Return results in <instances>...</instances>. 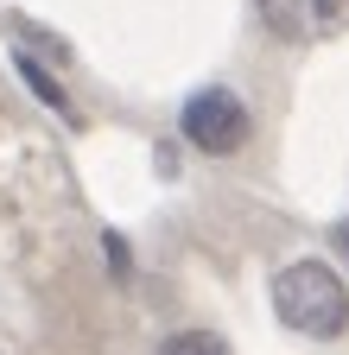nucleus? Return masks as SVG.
Wrapping results in <instances>:
<instances>
[{"instance_id":"f03ea898","label":"nucleus","mask_w":349,"mask_h":355,"mask_svg":"<svg viewBox=\"0 0 349 355\" xmlns=\"http://www.w3.org/2000/svg\"><path fill=\"white\" fill-rule=\"evenodd\" d=\"M185 140L210 159H229L248 140V108L229 96V89H197L185 102Z\"/></svg>"},{"instance_id":"20e7f679","label":"nucleus","mask_w":349,"mask_h":355,"mask_svg":"<svg viewBox=\"0 0 349 355\" xmlns=\"http://www.w3.org/2000/svg\"><path fill=\"white\" fill-rule=\"evenodd\" d=\"M260 13H267V26L280 38H298V0H260Z\"/></svg>"},{"instance_id":"7ed1b4c3","label":"nucleus","mask_w":349,"mask_h":355,"mask_svg":"<svg viewBox=\"0 0 349 355\" xmlns=\"http://www.w3.org/2000/svg\"><path fill=\"white\" fill-rule=\"evenodd\" d=\"M165 355H229V343L216 336V330H178L165 343Z\"/></svg>"},{"instance_id":"f257e3e1","label":"nucleus","mask_w":349,"mask_h":355,"mask_svg":"<svg viewBox=\"0 0 349 355\" xmlns=\"http://www.w3.org/2000/svg\"><path fill=\"white\" fill-rule=\"evenodd\" d=\"M273 311L298 336H343L349 330V286L324 260H292L273 273Z\"/></svg>"},{"instance_id":"39448f33","label":"nucleus","mask_w":349,"mask_h":355,"mask_svg":"<svg viewBox=\"0 0 349 355\" xmlns=\"http://www.w3.org/2000/svg\"><path fill=\"white\" fill-rule=\"evenodd\" d=\"M19 70H26V76H32V89H38V96H45V102H51V108H64V96H58V83H51V76H45V70H38V64H32V58H19Z\"/></svg>"}]
</instances>
